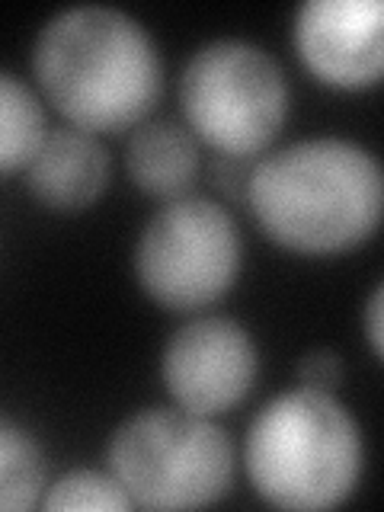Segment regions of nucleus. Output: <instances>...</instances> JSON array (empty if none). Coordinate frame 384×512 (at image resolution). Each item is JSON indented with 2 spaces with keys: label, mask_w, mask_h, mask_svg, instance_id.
I'll list each match as a JSON object with an SVG mask.
<instances>
[{
  "label": "nucleus",
  "mask_w": 384,
  "mask_h": 512,
  "mask_svg": "<svg viewBox=\"0 0 384 512\" xmlns=\"http://www.w3.org/2000/svg\"><path fill=\"white\" fill-rule=\"evenodd\" d=\"M256 493L279 509H330L356 490L362 436L330 391L295 388L253 416L244 445Z\"/></svg>",
  "instance_id": "nucleus-3"
},
{
  "label": "nucleus",
  "mask_w": 384,
  "mask_h": 512,
  "mask_svg": "<svg viewBox=\"0 0 384 512\" xmlns=\"http://www.w3.org/2000/svg\"><path fill=\"white\" fill-rule=\"evenodd\" d=\"M180 100L199 138L221 154L253 157L288 116V80L266 48L215 39L186 61Z\"/></svg>",
  "instance_id": "nucleus-5"
},
{
  "label": "nucleus",
  "mask_w": 384,
  "mask_h": 512,
  "mask_svg": "<svg viewBox=\"0 0 384 512\" xmlns=\"http://www.w3.org/2000/svg\"><path fill=\"white\" fill-rule=\"evenodd\" d=\"M381 298H384V292H381V285L372 292V298H368V304H365V333H368V343H372V352L375 356H381V349H384V343H381Z\"/></svg>",
  "instance_id": "nucleus-16"
},
{
  "label": "nucleus",
  "mask_w": 384,
  "mask_h": 512,
  "mask_svg": "<svg viewBox=\"0 0 384 512\" xmlns=\"http://www.w3.org/2000/svg\"><path fill=\"white\" fill-rule=\"evenodd\" d=\"M109 468L132 506L196 509L228 493L234 445L202 413L148 407L112 432Z\"/></svg>",
  "instance_id": "nucleus-4"
},
{
  "label": "nucleus",
  "mask_w": 384,
  "mask_h": 512,
  "mask_svg": "<svg viewBox=\"0 0 384 512\" xmlns=\"http://www.w3.org/2000/svg\"><path fill=\"white\" fill-rule=\"evenodd\" d=\"M247 205L276 244L298 253L356 247L378 228V160L346 138H308L253 164Z\"/></svg>",
  "instance_id": "nucleus-2"
},
{
  "label": "nucleus",
  "mask_w": 384,
  "mask_h": 512,
  "mask_svg": "<svg viewBox=\"0 0 384 512\" xmlns=\"http://www.w3.org/2000/svg\"><path fill=\"white\" fill-rule=\"evenodd\" d=\"M32 68L61 116L87 132H119L141 122L164 84L148 29L103 4L55 13L32 48Z\"/></svg>",
  "instance_id": "nucleus-1"
},
{
  "label": "nucleus",
  "mask_w": 384,
  "mask_h": 512,
  "mask_svg": "<svg viewBox=\"0 0 384 512\" xmlns=\"http://www.w3.org/2000/svg\"><path fill=\"white\" fill-rule=\"evenodd\" d=\"M295 45L327 84H375L384 64V7L378 0H308L295 13Z\"/></svg>",
  "instance_id": "nucleus-8"
},
{
  "label": "nucleus",
  "mask_w": 384,
  "mask_h": 512,
  "mask_svg": "<svg viewBox=\"0 0 384 512\" xmlns=\"http://www.w3.org/2000/svg\"><path fill=\"white\" fill-rule=\"evenodd\" d=\"M240 231L212 199L176 196L144 224L135 247L141 288L173 311L218 301L237 279Z\"/></svg>",
  "instance_id": "nucleus-6"
},
{
  "label": "nucleus",
  "mask_w": 384,
  "mask_h": 512,
  "mask_svg": "<svg viewBox=\"0 0 384 512\" xmlns=\"http://www.w3.org/2000/svg\"><path fill=\"white\" fill-rule=\"evenodd\" d=\"M45 132L48 128L39 96L20 77L0 71V173L26 167Z\"/></svg>",
  "instance_id": "nucleus-11"
},
{
  "label": "nucleus",
  "mask_w": 384,
  "mask_h": 512,
  "mask_svg": "<svg viewBox=\"0 0 384 512\" xmlns=\"http://www.w3.org/2000/svg\"><path fill=\"white\" fill-rule=\"evenodd\" d=\"M253 157H234V154H221V160L215 164V180L224 192H231L234 199L247 196V183L253 173Z\"/></svg>",
  "instance_id": "nucleus-15"
},
{
  "label": "nucleus",
  "mask_w": 384,
  "mask_h": 512,
  "mask_svg": "<svg viewBox=\"0 0 384 512\" xmlns=\"http://www.w3.org/2000/svg\"><path fill=\"white\" fill-rule=\"evenodd\" d=\"M26 183L42 205L58 208V212H77L96 202V196L106 189L109 151L87 128L58 125L45 132L26 164Z\"/></svg>",
  "instance_id": "nucleus-9"
},
{
  "label": "nucleus",
  "mask_w": 384,
  "mask_h": 512,
  "mask_svg": "<svg viewBox=\"0 0 384 512\" xmlns=\"http://www.w3.org/2000/svg\"><path fill=\"white\" fill-rule=\"evenodd\" d=\"M45 490L42 448L23 426L0 416V512H20L39 503Z\"/></svg>",
  "instance_id": "nucleus-12"
},
{
  "label": "nucleus",
  "mask_w": 384,
  "mask_h": 512,
  "mask_svg": "<svg viewBox=\"0 0 384 512\" xmlns=\"http://www.w3.org/2000/svg\"><path fill=\"white\" fill-rule=\"evenodd\" d=\"M298 378L304 388L330 391L343 381V359L333 349H314L298 362Z\"/></svg>",
  "instance_id": "nucleus-14"
},
{
  "label": "nucleus",
  "mask_w": 384,
  "mask_h": 512,
  "mask_svg": "<svg viewBox=\"0 0 384 512\" xmlns=\"http://www.w3.org/2000/svg\"><path fill=\"white\" fill-rule=\"evenodd\" d=\"M160 372L183 410L215 416L247 397L256 378V346L231 317H196L170 336Z\"/></svg>",
  "instance_id": "nucleus-7"
},
{
  "label": "nucleus",
  "mask_w": 384,
  "mask_h": 512,
  "mask_svg": "<svg viewBox=\"0 0 384 512\" xmlns=\"http://www.w3.org/2000/svg\"><path fill=\"white\" fill-rule=\"evenodd\" d=\"M45 509H135L128 493L116 477L103 471H68L58 477L48 496L42 500Z\"/></svg>",
  "instance_id": "nucleus-13"
},
{
  "label": "nucleus",
  "mask_w": 384,
  "mask_h": 512,
  "mask_svg": "<svg viewBox=\"0 0 384 512\" xmlns=\"http://www.w3.org/2000/svg\"><path fill=\"white\" fill-rule=\"evenodd\" d=\"M128 173L151 196H183L199 173L196 138L170 119L144 122L128 141Z\"/></svg>",
  "instance_id": "nucleus-10"
}]
</instances>
